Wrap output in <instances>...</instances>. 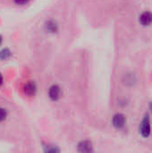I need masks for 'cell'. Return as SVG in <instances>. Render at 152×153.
<instances>
[{"instance_id":"1","label":"cell","mask_w":152,"mask_h":153,"mask_svg":"<svg viewBox=\"0 0 152 153\" xmlns=\"http://www.w3.org/2000/svg\"><path fill=\"white\" fill-rule=\"evenodd\" d=\"M151 120L149 116H145L140 125V133L143 137H149L151 134Z\"/></svg>"},{"instance_id":"2","label":"cell","mask_w":152,"mask_h":153,"mask_svg":"<svg viewBox=\"0 0 152 153\" xmlns=\"http://www.w3.org/2000/svg\"><path fill=\"white\" fill-rule=\"evenodd\" d=\"M112 124H113L114 127H116L117 129L123 128L125 126V115H123L121 113L116 114L114 116V117H113Z\"/></svg>"},{"instance_id":"3","label":"cell","mask_w":152,"mask_h":153,"mask_svg":"<svg viewBox=\"0 0 152 153\" xmlns=\"http://www.w3.org/2000/svg\"><path fill=\"white\" fill-rule=\"evenodd\" d=\"M61 94H62V91L58 85H52L48 90V96L54 101L58 100L61 98Z\"/></svg>"},{"instance_id":"4","label":"cell","mask_w":152,"mask_h":153,"mask_svg":"<svg viewBox=\"0 0 152 153\" xmlns=\"http://www.w3.org/2000/svg\"><path fill=\"white\" fill-rule=\"evenodd\" d=\"M139 21L142 26H150L152 24V13L149 11L143 12L139 18Z\"/></svg>"},{"instance_id":"5","label":"cell","mask_w":152,"mask_h":153,"mask_svg":"<svg viewBox=\"0 0 152 153\" xmlns=\"http://www.w3.org/2000/svg\"><path fill=\"white\" fill-rule=\"evenodd\" d=\"M23 91L26 95L28 96H34L36 91H37V86L35 84V82H29L27 83H25L24 87H23Z\"/></svg>"},{"instance_id":"6","label":"cell","mask_w":152,"mask_h":153,"mask_svg":"<svg viewBox=\"0 0 152 153\" xmlns=\"http://www.w3.org/2000/svg\"><path fill=\"white\" fill-rule=\"evenodd\" d=\"M78 151L80 152H92V145L89 141H83L78 145Z\"/></svg>"},{"instance_id":"7","label":"cell","mask_w":152,"mask_h":153,"mask_svg":"<svg viewBox=\"0 0 152 153\" xmlns=\"http://www.w3.org/2000/svg\"><path fill=\"white\" fill-rule=\"evenodd\" d=\"M45 28H46V30H47L48 32L55 33V32H56L57 30H58V25H57V23H56V21H54V20H49V21H47V22H46Z\"/></svg>"},{"instance_id":"8","label":"cell","mask_w":152,"mask_h":153,"mask_svg":"<svg viewBox=\"0 0 152 153\" xmlns=\"http://www.w3.org/2000/svg\"><path fill=\"white\" fill-rule=\"evenodd\" d=\"M10 56H11V52H10L9 49L4 48V49H3V50L0 51V59L5 60V59L9 58Z\"/></svg>"},{"instance_id":"9","label":"cell","mask_w":152,"mask_h":153,"mask_svg":"<svg viewBox=\"0 0 152 153\" xmlns=\"http://www.w3.org/2000/svg\"><path fill=\"white\" fill-rule=\"evenodd\" d=\"M5 117H6V111L4 108H0V122L4 121Z\"/></svg>"},{"instance_id":"10","label":"cell","mask_w":152,"mask_h":153,"mask_svg":"<svg viewBox=\"0 0 152 153\" xmlns=\"http://www.w3.org/2000/svg\"><path fill=\"white\" fill-rule=\"evenodd\" d=\"M45 152H59V150L58 149H56V147H52V146L48 145V147L47 146Z\"/></svg>"},{"instance_id":"11","label":"cell","mask_w":152,"mask_h":153,"mask_svg":"<svg viewBox=\"0 0 152 153\" xmlns=\"http://www.w3.org/2000/svg\"><path fill=\"white\" fill-rule=\"evenodd\" d=\"M15 4H20V5H23L25 4H27L30 0H13Z\"/></svg>"},{"instance_id":"12","label":"cell","mask_w":152,"mask_h":153,"mask_svg":"<svg viewBox=\"0 0 152 153\" xmlns=\"http://www.w3.org/2000/svg\"><path fill=\"white\" fill-rule=\"evenodd\" d=\"M2 83H3V76L0 74V85H2Z\"/></svg>"},{"instance_id":"13","label":"cell","mask_w":152,"mask_h":153,"mask_svg":"<svg viewBox=\"0 0 152 153\" xmlns=\"http://www.w3.org/2000/svg\"><path fill=\"white\" fill-rule=\"evenodd\" d=\"M1 43H2V37L0 36V45H1Z\"/></svg>"},{"instance_id":"14","label":"cell","mask_w":152,"mask_h":153,"mask_svg":"<svg viewBox=\"0 0 152 153\" xmlns=\"http://www.w3.org/2000/svg\"><path fill=\"white\" fill-rule=\"evenodd\" d=\"M151 109L152 110V102H151Z\"/></svg>"}]
</instances>
